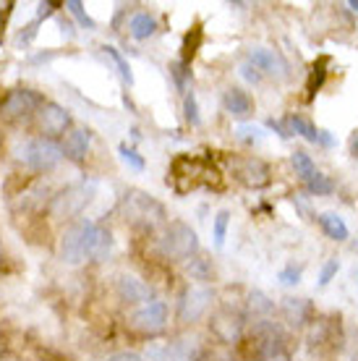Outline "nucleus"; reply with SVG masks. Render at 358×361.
<instances>
[{
    "instance_id": "9",
    "label": "nucleus",
    "mask_w": 358,
    "mask_h": 361,
    "mask_svg": "<svg viewBox=\"0 0 358 361\" xmlns=\"http://www.w3.org/2000/svg\"><path fill=\"white\" fill-rule=\"evenodd\" d=\"M249 63L254 68H259L261 73H269L275 79H285L288 76V63L283 61V55L269 50V47H251L249 50Z\"/></svg>"
},
{
    "instance_id": "1",
    "label": "nucleus",
    "mask_w": 358,
    "mask_h": 361,
    "mask_svg": "<svg viewBox=\"0 0 358 361\" xmlns=\"http://www.w3.org/2000/svg\"><path fill=\"white\" fill-rule=\"evenodd\" d=\"M16 157L24 165H29L32 171H53L55 165L61 163L63 157V147H58L50 139H29L16 149Z\"/></svg>"
},
{
    "instance_id": "13",
    "label": "nucleus",
    "mask_w": 358,
    "mask_h": 361,
    "mask_svg": "<svg viewBox=\"0 0 358 361\" xmlns=\"http://www.w3.org/2000/svg\"><path fill=\"white\" fill-rule=\"evenodd\" d=\"M223 108H225V113H228V116L246 118V116H251L254 102H251V97L243 90H238V87H230V90L223 94Z\"/></svg>"
},
{
    "instance_id": "40",
    "label": "nucleus",
    "mask_w": 358,
    "mask_h": 361,
    "mask_svg": "<svg viewBox=\"0 0 358 361\" xmlns=\"http://www.w3.org/2000/svg\"><path fill=\"white\" fill-rule=\"evenodd\" d=\"M319 145H324V147L335 145V142H332V136H330V131H319Z\"/></svg>"
},
{
    "instance_id": "24",
    "label": "nucleus",
    "mask_w": 358,
    "mask_h": 361,
    "mask_svg": "<svg viewBox=\"0 0 358 361\" xmlns=\"http://www.w3.org/2000/svg\"><path fill=\"white\" fill-rule=\"evenodd\" d=\"M290 163H293V168H296V176H301L304 180L316 176V165H314V160L306 152H293Z\"/></svg>"
},
{
    "instance_id": "25",
    "label": "nucleus",
    "mask_w": 358,
    "mask_h": 361,
    "mask_svg": "<svg viewBox=\"0 0 358 361\" xmlns=\"http://www.w3.org/2000/svg\"><path fill=\"white\" fill-rule=\"evenodd\" d=\"M171 76L175 87L180 92H186L188 94V82H191V63H183V61H173L171 63Z\"/></svg>"
},
{
    "instance_id": "7",
    "label": "nucleus",
    "mask_w": 358,
    "mask_h": 361,
    "mask_svg": "<svg viewBox=\"0 0 358 361\" xmlns=\"http://www.w3.org/2000/svg\"><path fill=\"white\" fill-rule=\"evenodd\" d=\"M228 163L235 178L249 189H264L269 183V165L259 157H233Z\"/></svg>"
},
{
    "instance_id": "23",
    "label": "nucleus",
    "mask_w": 358,
    "mask_h": 361,
    "mask_svg": "<svg viewBox=\"0 0 358 361\" xmlns=\"http://www.w3.org/2000/svg\"><path fill=\"white\" fill-rule=\"evenodd\" d=\"M102 53H105L110 58V61H113V66L118 68V73H121V79H123L125 84H134V73H131V66L125 63V58L121 53H118L116 47L105 45V47H102Z\"/></svg>"
},
{
    "instance_id": "6",
    "label": "nucleus",
    "mask_w": 358,
    "mask_h": 361,
    "mask_svg": "<svg viewBox=\"0 0 358 361\" xmlns=\"http://www.w3.org/2000/svg\"><path fill=\"white\" fill-rule=\"evenodd\" d=\"M209 304H212V288H206V286H191V288H186L178 301L180 322L183 325L199 322L206 309H209Z\"/></svg>"
},
{
    "instance_id": "22",
    "label": "nucleus",
    "mask_w": 358,
    "mask_h": 361,
    "mask_svg": "<svg viewBox=\"0 0 358 361\" xmlns=\"http://www.w3.org/2000/svg\"><path fill=\"white\" fill-rule=\"evenodd\" d=\"M306 191H309V194H314V197H327V194H332V191H335V183H332L330 176L316 173L314 178L306 180Z\"/></svg>"
},
{
    "instance_id": "43",
    "label": "nucleus",
    "mask_w": 358,
    "mask_h": 361,
    "mask_svg": "<svg viewBox=\"0 0 358 361\" xmlns=\"http://www.w3.org/2000/svg\"><path fill=\"white\" fill-rule=\"evenodd\" d=\"M348 8H353V13H358V0H350Z\"/></svg>"
},
{
    "instance_id": "26",
    "label": "nucleus",
    "mask_w": 358,
    "mask_h": 361,
    "mask_svg": "<svg viewBox=\"0 0 358 361\" xmlns=\"http://www.w3.org/2000/svg\"><path fill=\"white\" fill-rule=\"evenodd\" d=\"M228 226H230V212H228V209H220L215 217V226H212V235H215L217 249H223L225 235H228Z\"/></svg>"
},
{
    "instance_id": "30",
    "label": "nucleus",
    "mask_w": 358,
    "mask_h": 361,
    "mask_svg": "<svg viewBox=\"0 0 358 361\" xmlns=\"http://www.w3.org/2000/svg\"><path fill=\"white\" fill-rule=\"evenodd\" d=\"M118 154H121V160H123L131 171H136V173H142L144 171V157L136 149H131V147H125V145H121L118 147Z\"/></svg>"
},
{
    "instance_id": "18",
    "label": "nucleus",
    "mask_w": 358,
    "mask_h": 361,
    "mask_svg": "<svg viewBox=\"0 0 358 361\" xmlns=\"http://www.w3.org/2000/svg\"><path fill=\"white\" fill-rule=\"evenodd\" d=\"M327 68H330V58H324V55L311 66L309 79H306V97H309V102L316 97V92L322 90L324 79H327Z\"/></svg>"
},
{
    "instance_id": "10",
    "label": "nucleus",
    "mask_w": 358,
    "mask_h": 361,
    "mask_svg": "<svg viewBox=\"0 0 358 361\" xmlns=\"http://www.w3.org/2000/svg\"><path fill=\"white\" fill-rule=\"evenodd\" d=\"M71 126V116H68V110L61 108L58 102H45L42 108H39V128H42V134L47 136H63Z\"/></svg>"
},
{
    "instance_id": "19",
    "label": "nucleus",
    "mask_w": 358,
    "mask_h": 361,
    "mask_svg": "<svg viewBox=\"0 0 358 361\" xmlns=\"http://www.w3.org/2000/svg\"><path fill=\"white\" fill-rule=\"evenodd\" d=\"M319 223H322V231L330 235L332 241H345L348 238V226L338 212H324L319 215Z\"/></svg>"
},
{
    "instance_id": "32",
    "label": "nucleus",
    "mask_w": 358,
    "mask_h": 361,
    "mask_svg": "<svg viewBox=\"0 0 358 361\" xmlns=\"http://www.w3.org/2000/svg\"><path fill=\"white\" fill-rule=\"evenodd\" d=\"M183 113H186V121L191 123V126H199V105H197V94L191 92V94H186V99H183Z\"/></svg>"
},
{
    "instance_id": "15",
    "label": "nucleus",
    "mask_w": 358,
    "mask_h": 361,
    "mask_svg": "<svg viewBox=\"0 0 358 361\" xmlns=\"http://www.w3.org/2000/svg\"><path fill=\"white\" fill-rule=\"evenodd\" d=\"M212 327H215V333L220 335L223 343H233V341H238L243 333V319H241V314L225 312V314H220L215 322H212Z\"/></svg>"
},
{
    "instance_id": "44",
    "label": "nucleus",
    "mask_w": 358,
    "mask_h": 361,
    "mask_svg": "<svg viewBox=\"0 0 358 361\" xmlns=\"http://www.w3.org/2000/svg\"><path fill=\"white\" fill-rule=\"evenodd\" d=\"M356 252H358V241H356Z\"/></svg>"
},
{
    "instance_id": "21",
    "label": "nucleus",
    "mask_w": 358,
    "mask_h": 361,
    "mask_svg": "<svg viewBox=\"0 0 358 361\" xmlns=\"http://www.w3.org/2000/svg\"><path fill=\"white\" fill-rule=\"evenodd\" d=\"M288 126H290V134L304 136L306 142H311V145H316V142H319V131H316V126H314L311 121H306V118L290 116V118H288Z\"/></svg>"
},
{
    "instance_id": "35",
    "label": "nucleus",
    "mask_w": 358,
    "mask_h": 361,
    "mask_svg": "<svg viewBox=\"0 0 358 361\" xmlns=\"http://www.w3.org/2000/svg\"><path fill=\"white\" fill-rule=\"evenodd\" d=\"M272 304H269V298L264 293H251V312H259V314H272Z\"/></svg>"
},
{
    "instance_id": "29",
    "label": "nucleus",
    "mask_w": 358,
    "mask_h": 361,
    "mask_svg": "<svg viewBox=\"0 0 358 361\" xmlns=\"http://www.w3.org/2000/svg\"><path fill=\"white\" fill-rule=\"evenodd\" d=\"M66 8L71 11V16L76 18V21H79V24H81L84 29H90V32H94V29H97V24H94V18L87 16V11H84V6H81L79 0H68V3H66Z\"/></svg>"
},
{
    "instance_id": "12",
    "label": "nucleus",
    "mask_w": 358,
    "mask_h": 361,
    "mask_svg": "<svg viewBox=\"0 0 358 361\" xmlns=\"http://www.w3.org/2000/svg\"><path fill=\"white\" fill-rule=\"evenodd\" d=\"M118 296H121V301H125V304H142V301L149 304L152 288H149L144 280L134 278V275H123V278L118 280Z\"/></svg>"
},
{
    "instance_id": "8",
    "label": "nucleus",
    "mask_w": 358,
    "mask_h": 361,
    "mask_svg": "<svg viewBox=\"0 0 358 361\" xmlns=\"http://www.w3.org/2000/svg\"><path fill=\"white\" fill-rule=\"evenodd\" d=\"M168 322V304L165 301H149L131 314V325L142 333H160Z\"/></svg>"
},
{
    "instance_id": "34",
    "label": "nucleus",
    "mask_w": 358,
    "mask_h": 361,
    "mask_svg": "<svg viewBox=\"0 0 358 361\" xmlns=\"http://www.w3.org/2000/svg\"><path fill=\"white\" fill-rule=\"evenodd\" d=\"M278 280L283 283V286H298V283H301V267H296V264H288L285 270H280Z\"/></svg>"
},
{
    "instance_id": "20",
    "label": "nucleus",
    "mask_w": 358,
    "mask_h": 361,
    "mask_svg": "<svg viewBox=\"0 0 358 361\" xmlns=\"http://www.w3.org/2000/svg\"><path fill=\"white\" fill-rule=\"evenodd\" d=\"M128 32H131L134 39H149V37L157 32V21H154V16H149V13H136V16L131 18V24H128Z\"/></svg>"
},
{
    "instance_id": "36",
    "label": "nucleus",
    "mask_w": 358,
    "mask_h": 361,
    "mask_svg": "<svg viewBox=\"0 0 358 361\" xmlns=\"http://www.w3.org/2000/svg\"><path fill=\"white\" fill-rule=\"evenodd\" d=\"M241 76L249 84H259L261 82V71H259V68H254L251 63H243L241 66Z\"/></svg>"
},
{
    "instance_id": "28",
    "label": "nucleus",
    "mask_w": 358,
    "mask_h": 361,
    "mask_svg": "<svg viewBox=\"0 0 358 361\" xmlns=\"http://www.w3.org/2000/svg\"><path fill=\"white\" fill-rule=\"evenodd\" d=\"M199 45H202V29L194 27L186 35V39H183V58H180V61H183V63H191V58L197 55Z\"/></svg>"
},
{
    "instance_id": "14",
    "label": "nucleus",
    "mask_w": 358,
    "mask_h": 361,
    "mask_svg": "<svg viewBox=\"0 0 358 361\" xmlns=\"http://www.w3.org/2000/svg\"><path fill=\"white\" fill-rule=\"evenodd\" d=\"M87 152H90V131H84V128L68 131L66 139H63V154L79 163V160L87 157Z\"/></svg>"
},
{
    "instance_id": "17",
    "label": "nucleus",
    "mask_w": 358,
    "mask_h": 361,
    "mask_svg": "<svg viewBox=\"0 0 358 361\" xmlns=\"http://www.w3.org/2000/svg\"><path fill=\"white\" fill-rule=\"evenodd\" d=\"M110 252H113V233H110L108 228L94 226L92 238H90V257L97 259V262H102V259L110 257Z\"/></svg>"
},
{
    "instance_id": "4",
    "label": "nucleus",
    "mask_w": 358,
    "mask_h": 361,
    "mask_svg": "<svg viewBox=\"0 0 358 361\" xmlns=\"http://www.w3.org/2000/svg\"><path fill=\"white\" fill-rule=\"evenodd\" d=\"M94 231L92 220H79L61 238V259L66 264H79L84 257H90V238Z\"/></svg>"
},
{
    "instance_id": "11",
    "label": "nucleus",
    "mask_w": 358,
    "mask_h": 361,
    "mask_svg": "<svg viewBox=\"0 0 358 361\" xmlns=\"http://www.w3.org/2000/svg\"><path fill=\"white\" fill-rule=\"evenodd\" d=\"M39 102H42L39 94H35L32 90H16L3 99V116L6 118H21V116H27V113H32Z\"/></svg>"
},
{
    "instance_id": "33",
    "label": "nucleus",
    "mask_w": 358,
    "mask_h": 361,
    "mask_svg": "<svg viewBox=\"0 0 358 361\" xmlns=\"http://www.w3.org/2000/svg\"><path fill=\"white\" fill-rule=\"evenodd\" d=\"M338 270H340V259L338 257H332V259H327V264L322 267V272H319V286H330V280L338 275Z\"/></svg>"
},
{
    "instance_id": "38",
    "label": "nucleus",
    "mask_w": 358,
    "mask_h": 361,
    "mask_svg": "<svg viewBox=\"0 0 358 361\" xmlns=\"http://www.w3.org/2000/svg\"><path fill=\"white\" fill-rule=\"evenodd\" d=\"M55 6H58V3H39V6H37V8H39L37 11V18H47L55 11Z\"/></svg>"
},
{
    "instance_id": "16",
    "label": "nucleus",
    "mask_w": 358,
    "mask_h": 361,
    "mask_svg": "<svg viewBox=\"0 0 358 361\" xmlns=\"http://www.w3.org/2000/svg\"><path fill=\"white\" fill-rule=\"evenodd\" d=\"M154 361H194V353L188 348L186 341H175V343H168V345H157L149 351Z\"/></svg>"
},
{
    "instance_id": "31",
    "label": "nucleus",
    "mask_w": 358,
    "mask_h": 361,
    "mask_svg": "<svg viewBox=\"0 0 358 361\" xmlns=\"http://www.w3.org/2000/svg\"><path fill=\"white\" fill-rule=\"evenodd\" d=\"M283 309H285V314H288V319H290V322H304L306 304L301 301V298H285Z\"/></svg>"
},
{
    "instance_id": "41",
    "label": "nucleus",
    "mask_w": 358,
    "mask_h": 361,
    "mask_svg": "<svg viewBox=\"0 0 358 361\" xmlns=\"http://www.w3.org/2000/svg\"><path fill=\"white\" fill-rule=\"evenodd\" d=\"M6 348H8V338L0 333V361H3V353H6Z\"/></svg>"
},
{
    "instance_id": "37",
    "label": "nucleus",
    "mask_w": 358,
    "mask_h": 361,
    "mask_svg": "<svg viewBox=\"0 0 358 361\" xmlns=\"http://www.w3.org/2000/svg\"><path fill=\"white\" fill-rule=\"evenodd\" d=\"M108 361H144L139 353H131V351H121V353H113L108 356Z\"/></svg>"
},
{
    "instance_id": "5",
    "label": "nucleus",
    "mask_w": 358,
    "mask_h": 361,
    "mask_svg": "<svg viewBox=\"0 0 358 361\" xmlns=\"http://www.w3.org/2000/svg\"><path fill=\"white\" fill-rule=\"evenodd\" d=\"M94 191H97V183L94 180H84V183H73L68 189L63 191L61 197H55V204H53V212L61 217H68V215H79L81 209L87 207L94 197Z\"/></svg>"
},
{
    "instance_id": "42",
    "label": "nucleus",
    "mask_w": 358,
    "mask_h": 361,
    "mask_svg": "<svg viewBox=\"0 0 358 361\" xmlns=\"http://www.w3.org/2000/svg\"><path fill=\"white\" fill-rule=\"evenodd\" d=\"M350 152H353L358 157V131L353 134V139H350Z\"/></svg>"
},
{
    "instance_id": "2",
    "label": "nucleus",
    "mask_w": 358,
    "mask_h": 361,
    "mask_svg": "<svg viewBox=\"0 0 358 361\" xmlns=\"http://www.w3.org/2000/svg\"><path fill=\"white\" fill-rule=\"evenodd\" d=\"M160 249L168 259H188L191 254L199 252L197 231L186 223H173L160 238Z\"/></svg>"
},
{
    "instance_id": "27",
    "label": "nucleus",
    "mask_w": 358,
    "mask_h": 361,
    "mask_svg": "<svg viewBox=\"0 0 358 361\" xmlns=\"http://www.w3.org/2000/svg\"><path fill=\"white\" fill-rule=\"evenodd\" d=\"M235 136L243 145H259V142H264V128L254 126V123H243V126L235 128Z\"/></svg>"
},
{
    "instance_id": "39",
    "label": "nucleus",
    "mask_w": 358,
    "mask_h": 361,
    "mask_svg": "<svg viewBox=\"0 0 358 361\" xmlns=\"http://www.w3.org/2000/svg\"><path fill=\"white\" fill-rule=\"evenodd\" d=\"M35 35H37V21H35V24H29L27 32H21V35H18V45H21V42L27 45V42H29V39H32Z\"/></svg>"
},
{
    "instance_id": "3",
    "label": "nucleus",
    "mask_w": 358,
    "mask_h": 361,
    "mask_svg": "<svg viewBox=\"0 0 358 361\" xmlns=\"http://www.w3.org/2000/svg\"><path fill=\"white\" fill-rule=\"evenodd\" d=\"M123 212L134 226H144V228L157 226V223H162V217H165V209H162L160 202H154L152 197H147L142 191H128L125 194Z\"/></svg>"
}]
</instances>
